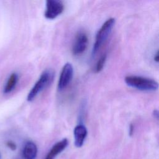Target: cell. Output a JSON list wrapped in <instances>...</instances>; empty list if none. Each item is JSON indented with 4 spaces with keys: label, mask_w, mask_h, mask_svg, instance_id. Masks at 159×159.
Segmentation results:
<instances>
[{
    "label": "cell",
    "mask_w": 159,
    "mask_h": 159,
    "mask_svg": "<svg viewBox=\"0 0 159 159\" xmlns=\"http://www.w3.org/2000/svg\"></svg>",
    "instance_id": "obj_16"
},
{
    "label": "cell",
    "mask_w": 159,
    "mask_h": 159,
    "mask_svg": "<svg viewBox=\"0 0 159 159\" xmlns=\"http://www.w3.org/2000/svg\"><path fill=\"white\" fill-rule=\"evenodd\" d=\"M19 80V76L16 73H12L8 80L7 81L4 88V93L5 94H8L11 93L16 87Z\"/></svg>",
    "instance_id": "obj_10"
},
{
    "label": "cell",
    "mask_w": 159,
    "mask_h": 159,
    "mask_svg": "<svg viewBox=\"0 0 159 159\" xmlns=\"http://www.w3.org/2000/svg\"><path fill=\"white\" fill-rule=\"evenodd\" d=\"M106 57H107V55L105 53V54L102 55L99 58V59L98 60V61L96 63V68H95L96 73H99V72H100L102 70V68L104 67V65L105 64V61L106 60Z\"/></svg>",
    "instance_id": "obj_11"
},
{
    "label": "cell",
    "mask_w": 159,
    "mask_h": 159,
    "mask_svg": "<svg viewBox=\"0 0 159 159\" xmlns=\"http://www.w3.org/2000/svg\"><path fill=\"white\" fill-rule=\"evenodd\" d=\"M68 144V141L66 139H63L57 142L48 152L45 159H54V158L66 148Z\"/></svg>",
    "instance_id": "obj_8"
},
{
    "label": "cell",
    "mask_w": 159,
    "mask_h": 159,
    "mask_svg": "<svg viewBox=\"0 0 159 159\" xmlns=\"http://www.w3.org/2000/svg\"><path fill=\"white\" fill-rule=\"evenodd\" d=\"M73 76V67L70 63H66L62 68L58 82V89L61 91L66 88L71 82Z\"/></svg>",
    "instance_id": "obj_5"
},
{
    "label": "cell",
    "mask_w": 159,
    "mask_h": 159,
    "mask_svg": "<svg viewBox=\"0 0 159 159\" xmlns=\"http://www.w3.org/2000/svg\"><path fill=\"white\" fill-rule=\"evenodd\" d=\"M125 83L140 91H152L158 88V83L155 80L136 75H129L125 78Z\"/></svg>",
    "instance_id": "obj_1"
},
{
    "label": "cell",
    "mask_w": 159,
    "mask_h": 159,
    "mask_svg": "<svg viewBox=\"0 0 159 159\" xmlns=\"http://www.w3.org/2000/svg\"><path fill=\"white\" fill-rule=\"evenodd\" d=\"M64 10V4L61 1L47 0L45 17L48 19H53L60 15Z\"/></svg>",
    "instance_id": "obj_4"
},
{
    "label": "cell",
    "mask_w": 159,
    "mask_h": 159,
    "mask_svg": "<svg viewBox=\"0 0 159 159\" xmlns=\"http://www.w3.org/2000/svg\"><path fill=\"white\" fill-rule=\"evenodd\" d=\"M134 125L131 124L130 125V127H129V135H132L133 132H134Z\"/></svg>",
    "instance_id": "obj_13"
},
{
    "label": "cell",
    "mask_w": 159,
    "mask_h": 159,
    "mask_svg": "<svg viewBox=\"0 0 159 159\" xmlns=\"http://www.w3.org/2000/svg\"><path fill=\"white\" fill-rule=\"evenodd\" d=\"M54 72L51 70H45L41 74L40 78L29 91L27 99L28 101H33L35 97L44 89L48 87L53 81Z\"/></svg>",
    "instance_id": "obj_2"
},
{
    "label": "cell",
    "mask_w": 159,
    "mask_h": 159,
    "mask_svg": "<svg viewBox=\"0 0 159 159\" xmlns=\"http://www.w3.org/2000/svg\"><path fill=\"white\" fill-rule=\"evenodd\" d=\"M115 19L111 17L107 19L98 30L96 35L95 42L94 43L92 50L93 55H94L97 53L98 50L101 48L104 42L108 38L115 24Z\"/></svg>",
    "instance_id": "obj_3"
},
{
    "label": "cell",
    "mask_w": 159,
    "mask_h": 159,
    "mask_svg": "<svg viewBox=\"0 0 159 159\" xmlns=\"http://www.w3.org/2000/svg\"><path fill=\"white\" fill-rule=\"evenodd\" d=\"M153 116L155 117V118L157 119H158V111L157 110H155L153 111Z\"/></svg>",
    "instance_id": "obj_15"
},
{
    "label": "cell",
    "mask_w": 159,
    "mask_h": 159,
    "mask_svg": "<svg viewBox=\"0 0 159 159\" xmlns=\"http://www.w3.org/2000/svg\"><path fill=\"white\" fill-rule=\"evenodd\" d=\"M158 60H159V55H158V51H157L156 54H155V57H154V60L157 63H158Z\"/></svg>",
    "instance_id": "obj_14"
},
{
    "label": "cell",
    "mask_w": 159,
    "mask_h": 159,
    "mask_svg": "<svg viewBox=\"0 0 159 159\" xmlns=\"http://www.w3.org/2000/svg\"><path fill=\"white\" fill-rule=\"evenodd\" d=\"M6 145L12 150H15L17 148L16 145L15 143H14L12 141H8L6 142Z\"/></svg>",
    "instance_id": "obj_12"
},
{
    "label": "cell",
    "mask_w": 159,
    "mask_h": 159,
    "mask_svg": "<svg viewBox=\"0 0 159 159\" xmlns=\"http://www.w3.org/2000/svg\"><path fill=\"white\" fill-rule=\"evenodd\" d=\"M88 131L86 127L83 124L77 125L73 130L75 145L76 147H81L87 136Z\"/></svg>",
    "instance_id": "obj_7"
},
{
    "label": "cell",
    "mask_w": 159,
    "mask_h": 159,
    "mask_svg": "<svg viewBox=\"0 0 159 159\" xmlns=\"http://www.w3.org/2000/svg\"><path fill=\"white\" fill-rule=\"evenodd\" d=\"M88 43V37L86 34L83 31L78 32L76 35L72 46V53L74 55L82 54L86 49Z\"/></svg>",
    "instance_id": "obj_6"
},
{
    "label": "cell",
    "mask_w": 159,
    "mask_h": 159,
    "mask_svg": "<svg viewBox=\"0 0 159 159\" xmlns=\"http://www.w3.org/2000/svg\"><path fill=\"white\" fill-rule=\"evenodd\" d=\"M37 153L36 145L31 141L27 142L23 148L22 155L24 159H35Z\"/></svg>",
    "instance_id": "obj_9"
}]
</instances>
